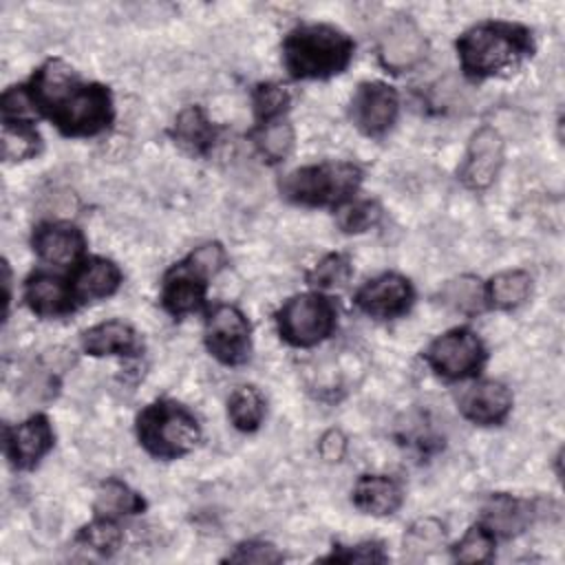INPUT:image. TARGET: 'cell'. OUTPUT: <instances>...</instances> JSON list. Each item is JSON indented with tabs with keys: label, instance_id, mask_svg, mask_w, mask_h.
<instances>
[{
	"label": "cell",
	"instance_id": "44dd1931",
	"mask_svg": "<svg viewBox=\"0 0 565 565\" xmlns=\"http://www.w3.org/2000/svg\"><path fill=\"white\" fill-rule=\"evenodd\" d=\"M404 490L386 475H362L353 486V505L364 514L386 516L402 508Z\"/></svg>",
	"mask_w": 565,
	"mask_h": 565
},
{
	"label": "cell",
	"instance_id": "f546056e",
	"mask_svg": "<svg viewBox=\"0 0 565 565\" xmlns=\"http://www.w3.org/2000/svg\"><path fill=\"white\" fill-rule=\"evenodd\" d=\"M494 554V534L483 525L475 523L466 534L452 545V558L461 563H483Z\"/></svg>",
	"mask_w": 565,
	"mask_h": 565
},
{
	"label": "cell",
	"instance_id": "e575fe53",
	"mask_svg": "<svg viewBox=\"0 0 565 565\" xmlns=\"http://www.w3.org/2000/svg\"><path fill=\"white\" fill-rule=\"evenodd\" d=\"M227 563H254V565H269L280 563L282 552L269 541H245L234 547L232 554L225 556Z\"/></svg>",
	"mask_w": 565,
	"mask_h": 565
},
{
	"label": "cell",
	"instance_id": "2e32d148",
	"mask_svg": "<svg viewBox=\"0 0 565 565\" xmlns=\"http://www.w3.org/2000/svg\"><path fill=\"white\" fill-rule=\"evenodd\" d=\"M459 411L472 424L494 426L510 415L512 393L497 380H481L461 393Z\"/></svg>",
	"mask_w": 565,
	"mask_h": 565
},
{
	"label": "cell",
	"instance_id": "7402d4cb",
	"mask_svg": "<svg viewBox=\"0 0 565 565\" xmlns=\"http://www.w3.org/2000/svg\"><path fill=\"white\" fill-rule=\"evenodd\" d=\"M172 139L192 154H205L216 141V126L199 106H188L174 119Z\"/></svg>",
	"mask_w": 565,
	"mask_h": 565
},
{
	"label": "cell",
	"instance_id": "e0dca14e",
	"mask_svg": "<svg viewBox=\"0 0 565 565\" xmlns=\"http://www.w3.org/2000/svg\"><path fill=\"white\" fill-rule=\"evenodd\" d=\"M24 302L40 318H60L71 313L79 300L71 282L60 276L38 271L24 282Z\"/></svg>",
	"mask_w": 565,
	"mask_h": 565
},
{
	"label": "cell",
	"instance_id": "52a82bcc",
	"mask_svg": "<svg viewBox=\"0 0 565 565\" xmlns=\"http://www.w3.org/2000/svg\"><path fill=\"white\" fill-rule=\"evenodd\" d=\"M488 351L483 340L468 327H455L437 335L424 351V360L446 380H466L481 371Z\"/></svg>",
	"mask_w": 565,
	"mask_h": 565
},
{
	"label": "cell",
	"instance_id": "8fae6325",
	"mask_svg": "<svg viewBox=\"0 0 565 565\" xmlns=\"http://www.w3.org/2000/svg\"><path fill=\"white\" fill-rule=\"evenodd\" d=\"M207 280L210 276L185 256L181 263L170 267L163 276V287H161L163 309L174 318H181L201 309L205 300Z\"/></svg>",
	"mask_w": 565,
	"mask_h": 565
},
{
	"label": "cell",
	"instance_id": "8d00e7d4",
	"mask_svg": "<svg viewBox=\"0 0 565 565\" xmlns=\"http://www.w3.org/2000/svg\"><path fill=\"white\" fill-rule=\"evenodd\" d=\"M444 541V527L435 519H419L404 536L406 547H437Z\"/></svg>",
	"mask_w": 565,
	"mask_h": 565
},
{
	"label": "cell",
	"instance_id": "ffe728a7",
	"mask_svg": "<svg viewBox=\"0 0 565 565\" xmlns=\"http://www.w3.org/2000/svg\"><path fill=\"white\" fill-rule=\"evenodd\" d=\"M73 291L79 302H93L113 296L121 285V269L102 256L79 260L73 274Z\"/></svg>",
	"mask_w": 565,
	"mask_h": 565
},
{
	"label": "cell",
	"instance_id": "5b68a950",
	"mask_svg": "<svg viewBox=\"0 0 565 565\" xmlns=\"http://www.w3.org/2000/svg\"><path fill=\"white\" fill-rule=\"evenodd\" d=\"M137 439L157 459H179L201 439L196 417L179 402L157 399L137 415Z\"/></svg>",
	"mask_w": 565,
	"mask_h": 565
},
{
	"label": "cell",
	"instance_id": "9a60e30c",
	"mask_svg": "<svg viewBox=\"0 0 565 565\" xmlns=\"http://www.w3.org/2000/svg\"><path fill=\"white\" fill-rule=\"evenodd\" d=\"M33 252L49 265H75L79 263L86 238L82 230L66 221L40 223L31 236Z\"/></svg>",
	"mask_w": 565,
	"mask_h": 565
},
{
	"label": "cell",
	"instance_id": "1f68e13d",
	"mask_svg": "<svg viewBox=\"0 0 565 565\" xmlns=\"http://www.w3.org/2000/svg\"><path fill=\"white\" fill-rule=\"evenodd\" d=\"M351 274H353V267L349 256L333 252L313 265V269L307 274V282L316 289H333V287H344Z\"/></svg>",
	"mask_w": 565,
	"mask_h": 565
},
{
	"label": "cell",
	"instance_id": "277c9868",
	"mask_svg": "<svg viewBox=\"0 0 565 565\" xmlns=\"http://www.w3.org/2000/svg\"><path fill=\"white\" fill-rule=\"evenodd\" d=\"M362 183V170L349 161H322L291 170L280 181V194L298 205L340 207Z\"/></svg>",
	"mask_w": 565,
	"mask_h": 565
},
{
	"label": "cell",
	"instance_id": "7c38bea8",
	"mask_svg": "<svg viewBox=\"0 0 565 565\" xmlns=\"http://www.w3.org/2000/svg\"><path fill=\"white\" fill-rule=\"evenodd\" d=\"M55 435L46 415L35 413L18 426L4 428V452L13 468L31 470L53 448Z\"/></svg>",
	"mask_w": 565,
	"mask_h": 565
},
{
	"label": "cell",
	"instance_id": "4fadbf2b",
	"mask_svg": "<svg viewBox=\"0 0 565 565\" xmlns=\"http://www.w3.org/2000/svg\"><path fill=\"white\" fill-rule=\"evenodd\" d=\"M426 49L424 33L411 18L402 15L391 20L384 29L377 44V57L386 71L402 73L417 66L426 57Z\"/></svg>",
	"mask_w": 565,
	"mask_h": 565
},
{
	"label": "cell",
	"instance_id": "5bb4252c",
	"mask_svg": "<svg viewBox=\"0 0 565 565\" xmlns=\"http://www.w3.org/2000/svg\"><path fill=\"white\" fill-rule=\"evenodd\" d=\"M503 166V139L492 126L479 128L468 143L459 179L470 190H483L494 183Z\"/></svg>",
	"mask_w": 565,
	"mask_h": 565
},
{
	"label": "cell",
	"instance_id": "9c48e42d",
	"mask_svg": "<svg viewBox=\"0 0 565 565\" xmlns=\"http://www.w3.org/2000/svg\"><path fill=\"white\" fill-rule=\"evenodd\" d=\"M399 113V97L384 82H362L351 99L353 124L369 137L386 135Z\"/></svg>",
	"mask_w": 565,
	"mask_h": 565
},
{
	"label": "cell",
	"instance_id": "d590c367",
	"mask_svg": "<svg viewBox=\"0 0 565 565\" xmlns=\"http://www.w3.org/2000/svg\"><path fill=\"white\" fill-rule=\"evenodd\" d=\"M388 556L384 545L377 541H364L358 545H338L322 561H340V563H384Z\"/></svg>",
	"mask_w": 565,
	"mask_h": 565
},
{
	"label": "cell",
	"instance_id": "4dcf8cb0",
	"mask_svg": "<svg viewBox=\"0 0 565 565\" xmlns=\"http://www.w3.org/2000/svg\"><path fill=\"white\" fill-rule=\"evenodd\" d=\"M252 102H254V113H256L258 121L269 124V121L280 119L287 113V108L291 104V93L287 86H282L278 82H267V84H258L254 88Z\"/></svg>",
	"mask_w": 565,
	"mask_h": 565
},
{
	"label": "cell",
	"instance_id": "d4e9b609",
	"mask_svg": "<svg viewBox=\"0 0 565 565\" xmlns=\"http://www.w3.org/2000/svg\"><path fill=\"white\" fill-rule=\"evenodd\" d=\"M439 298L448 309L461 316H475L486 307V289L475 276H457L448 280L441 287Z\"/></svg>",
	"mask_w": 565,
	"mask_h": 565
},
{
	"label": "cell",
	"instance_id": "30bf717a",
	"mask_svg": "<svg viewBox=\"0 0 565 565\" xmlns=\"http://www.w3.org/2000/svg\"><path fill=\"white\" fill-rule=\"evenodd\" d=\"M415 300V289L408 278L399 274H380L371 280H366L355 291V305L366 316L391 320L404 316Z\"/></svg>",
	"mask_w": 565,
	"mask_h": 565
},
{
	"label": "cell",
	"instance_id": "484cf974",
	"mask_svg": "<svg viewBox=\"0 0 565 565\" xmlns=\"http://www.w3.org/2000/svg\"><path fill=\"white\" fill-rule=\"evenodd\" d=\"M227 415L234 428L254 433L265 417V397L256 386H238L227 399Z\"/></svg>",
	"mask_w": 565,
	"mask_h": 565
},
{
	"label": "cell",
	"instance_id": "f35d334b",
	"mask_svg": "<svg viewBox=\"0 0 565 565\" xmlns=\"http://www.w3.org/2000/svg\"><path fill=\"white\" fill-rule=\"evenodd\" d=\"M2 287H4V316L9 313V302H11V269L9 263H2Z\"/></svg>",
	"mask_w": 565,
	"mask_h": 565
},
{
	"label": "cell",
	"instance_id": "d6a6232c",
	"mask_svg": "<svg viewBox=\"0 0 565 565\" xmlns=\"http://www.w3.org/2000/svg\"><path fill=\"white\" fill-rule=\"evenodd\" d=\"M382 216V210L375 201H347L335 212V223L344 234H362L371 230Z\"/></svg>",
	"mask_w": 565,
	"mask_h": 565
},
{
	"label": "cell",
	"instance_id": "836d02e7",
	"mask_svg": "<svg viewBox=\"0 0 565 565\" xmlns=\"http://www.w3.org/2000/svg\"><path fill=\"white\" fill-rule=\"evenodd\" d=\"M2 121H33L38 110L26 86H9L2 93Z\"/></svg>",
	"mask_w": 565,
	"mask_h": 565
},
{
	"label": "cell",
	"instance_id": "3957f363",
	"mask_svg": "<svg viewBox=\"0 0 565 565\" xmlns=\"http://www.w3.org/2000/svg\"><path fill=\"white\" fill-rule=\"evenodd\" d=\"M353 49V40L333 24H300L282 40V64L296 79H329L351 64Z\"/></svg>",
	"mask_w": 565,
	"mask_h": 565
},
{
	"label": "cell",
	"instance_id": "83f0119b",
	"mask_svg": "<svg viewBox=\"0 0 565 565\" xmlns=\"http://www.w3.org/2000/svg\"><path fill=\"white\" fill-rule=\"evenodd\" d=\"M121 541H124V534L119 525L115 523V519H106V516H97L95 521L84 525L75 536V543L79 547H86L99 556L115 554Z\"/></svg>",
	"mask_w": 565,
	"mask_h": 565
},
{
	"label": "cell",
	"instance_id": "f1b7e54d",
	"mask_svg": "<svg viewBox=\"0 0 565 565\" xmlns=\"http://www.w3.org/2000/svg\"><path fill=\"white\" fill-rule=\"evenodd\" d=\"M254 141H256L258 152L269 163H278L294 148V141H296L294 126L289 121H282V119H276V121H269V124H260V128L254 135Z\"/></svg>",
	"mask_w": 565,
	"mask_h": 565
},
{
	"label": "cell",
	"instance_id": "ac0fdd59",
	"mask_svg": "<svg viewBox=\"0 0 565 565\" xmlns=\"http://www.w3.org/2000/svg\"><path fill=\"white\" fill-rule=\"evenodd\" d=\"M536 505L532 501L499 492L486 501L479 523H483L494 534V539H512L532 523Z\"/></svg>",
	"mask_w": 565,
	"mask_h": 565
},
{
	"label": "cell",
	"instance_id": "d6986e66",
	"mask_svg": "<svg viewBox=\"0 0 565 565\" xmlns=\"http://www.w3.org/2000/svg\"><path fill=\"white\" fill-rule=\"evenodd\" d=\"M82 349L93 358H102V355L135 358L143 351V342L130 324L121 320H106L82 333Z\"/></svg>",
	"mask_w": 565,
	"mask_h": 565
},
{
	"label": "cell",
	"instance_id": "74e56055",
	"mask_svg": "<svg viewBox=\"0 0 565 565\" xmlns=\"http://www.w3.org/2000/svg\"><path fill=\"white\" fill-rule=\"evenodd\" d=\"M318 450H320L322 459H327V461H340V459L344 457V450H347V437H344L338 428H331V430H327V433L320 437Z\"/></svg>",
	"mask_w": 565,
	"mask_h": 565
},
{
	"label": "cell",
	"instance_id": "ba28073f",
	"mask_svg": "<svg viewBox=\"0 0 565 565\" xmlns=\"http://www.w3.org/2000/svg\"><path fill=\"white\" fill-rule=\"evenodd\" d=\"M203 340L218 362L236 366L249 358L252 327L238 307L214 305L205 316Z\"/></svg>",
	"mask_w": 565,
	"mask_h": 565
},
{
	"label": "cell",
	"instance_id": "4316f807",
	"mask_svg": "<svg viewBox=\"0 0 565 565\" xmlns=\"http://www.w3.org/2000/svg\"><path fill=\"white\" fill-rule=\"evenodd\" d=\"M42 137L33 121H2V157L4 161H24L40 152Z\"/></svg>",
	"mask_w": 565,
	"mask_h": 565
},
{
	"label": "cell",
	"instance_id": "8992f818",
	"mask_svg": "<svg viewBox=\"0 0 565 565\" xmlns=\"http://www.w3.org/2000/svg\"><path fill=\"white\" fill-rule=\"evenodd\" d=\"M338 322V311L331 298L307 291L291 296L278 311H276V324L280 338L300 349H309L327 340Z\"/></svg>",
	"mask_w": 565,
	"mask_h": 565
},
{
	"label": "cell",
	"instance_id": "cb8c5ba5",
	"mask_svg": "<svg viewBox=\"0 0 565 565\" xmlns=\"http://www.w3.org/2000/svg\"><path fill=\"white\" fill-rule=\"evenodd\" d=\"M486 300L497 309H514L523 305L532 291V278L523 269H508L490 278L483 287Z\"/></svg>",
	"mask_w": 565,
	"mask_h": 565
},
{
	"label": "cell",
	"instance_id": "603a6c76",
	"mask_svg": "<svg viewBox=\"0 0 565 565\" xmlns=\"http://www.w3.org/2000/svg\"><path fill=\"white\" fill-rule=\"evenodd\" d=\"M93 510H95V516L117 519V516L141 514L146 510V501L139 492H135L124 481L108 479L97 488Z\"/></svg>",
	"mask_w": 565,
	"mask_h": 565
},
{
	"label": "cell",
	"instance_id": "7a4b0ae2",
	"mask_svg": "<svg viewBox=\"0 0 565 565\" xmlns=\"http://www.w3.org/2000/svg\"><path fill=\"white\" fill-rule=\"evenodd\" d=\"M455 46L463 73L472 79H486L527 60L534 53V38L519 22L486 20L463 31Z\"/></svg>",
	"mask_w": 565,
	"mask_h": 565
},
{
	"label": "cell",
	"instance_id": "6da1fadb",
	"mask_svg": "<svg viewBox=\"0 0 565 565\" xmlns=\"http://www.w3.org/2000/svg\"><path fill=\"white\" fill-rule=\"evenodd\" d=\"M26 88L38 115L49 117L64 137H95L113 124L110 88L97 82H82L64 60L44 62Z\"/></svg>",
	"mask_w": 565,
	"mask_h": 565
}]
</instances>
